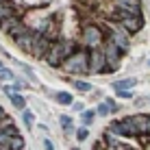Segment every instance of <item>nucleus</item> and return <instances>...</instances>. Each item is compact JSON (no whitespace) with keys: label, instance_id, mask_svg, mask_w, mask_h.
Instances as JSON below:
<instances>
[{"label":"nucleus","instance_id":"nucleus-1","mask_svg":"<svg viewBox=\"0 0 150 150\" xmlns=\"http://www.w3.org/2000/svg\"><path fill=\"white\" fill-rule=\"evenodd\" d=\"M76 48H79V46H76L74 39H70V37H65V39L59 37V39H54L52 44H50V50L46 52V57H44L41 61H46V63L52 65V68H59L61 61H63L68 54H72Z\"/></svg>","mask_w":150,"mask_h":150},{"label":"nucleus","instance_id":"nucleus-2","mask_svg":"<svg viewBox=\"0 0 150 150\" xmlns=\"http://www.w3.org/2000/svg\"><path fill=\"white\" fill-rule=\"evenodd\" d=\"M65 74H87V48H76L59 65Z\"/></svg>","mask_w":150,"mask_h":150},{"label":"nucleus","instance_id":"nucleus-3","mask_svg":"<svg viewBox=\"0 0 150 150\" xmlns=\"http://www.w3.org/2000/svg\"><path fill=\"white\" fill-rule=\"evenodd\" d=\"M100 48H102V54H105L107 70H109V72H115L117 68H120V63H122V57H124V52H122L120 48H117L115 44H113L111 39H102Z\"/></svg>","mask_w":150,"mask_h":150},{"label":"nucleus","instance_id":"nucleus-4","mask_svg":"<svg viewBox=\"0 0 150 150\" xmlns=\"http://www.w3.org/2000/svg\"><path fill=\"white\" fill-rule=\"evenodd\" d=\"M102 39H105V35H102V30L98 24H83L81 28V48H96V46L102 44Z\"/></svg>","mask_w":150,"mask_h":150},{"label":"nucleus","instance_id":"nucleus-5","mask_svg":"<svg viewBox=\"0 0 150 150\" xmlns=\"http://www.w3.org/2000/svg\"><path fill=\"white\" fill-rule=\"evenodd\" d=\"M87 74H109L100 46L87 50Z\"/></svg>","mask_w":150,"mask_h":150},{"label":"nucleus","instance_id":"nucleus-6","mask_svg":"<svg viewBox=\"0 0 150 150\" xmlns=\"http://www.w3.org/2000/svg\"><path fill=\"white\" fill-rule=\"evenodd\" d=\"M50 44H52V39H48L44 33L35 30V41H33V48H30V54L37 57V59H44L46 52L50 50Z\"/></svg>","mask_w":150,"mask_h":150},{"label":"nucleus","instance_id":"nucleus-7","mask_svg":"<svg viewBox=\"0 0 150 150\" xmlns=\"http://www.w3.org/2000/svg\"><path fill=\"white\" fill-rule=\"evenodd\" d=\"M117 24H120L128 35H135L144 28V15H124Z\"/></svg>","mask_w":150,"mask_h":150},{"label":"nucleus","instance_id":"nucleus-8","mask_svg":"<svg viewBox=\"0 0 150 150\" xmlns=\"http://www.w3.org/2000/svg\"><path fill=\"white\" fill-rule=\"evenodd\" d=\"M113 4L128 15H144L142 13V0H113Z\"/></svg>","mask_w":150,"mask_h":150},{"label":"nucleus","instance_id":"nucleus-9","mask_svg":"<svg viewBox=\"0 0 150 150\" xmlns=\"http://www.w3.org/2000/svg\"><path fill=\"white\" fill-rule=\"evenodd\" d=\"M13 41H15V46H18V48L24 50V52H30V48H33V41H35V30L30 28V30H26V33L18 35V37H13Z\"/></svg>","mask_w":150,"mask_h":150},{"label":"nucleus","instance_id":"nucleus-10","mask_svg":"<svg viewBox=\"0 0 150 150\" xmlns=\"http://www.w3.org/2000/svg\"><path fill=\"white\" fill-rule=\"evenodd\" d=\"M133 126H135L137 135H144V133H150V117L146 113H139V115H133Z\"/></svg>","mask_w":150,"mask_h":150},{"label":"nucleus","instance_id":"nucleus-11","mask_svg":"<svg viewBox=\"0 0 150 150\" xmlns=\"http://www.w3.org/2000/svg\"><path fill=\"white\" fill-rule=\"evenodd\" d=\"M13 13L22 15V11H20V9L15 7V2H13V0H2V2H0V20L9 18V15H13Z\"/></svg>","mask_w":150,"mask_h":150},{"label":"nucleus","instance_id":"nucleus-12","mask_svg":"<svg viewBox=\"0 0 150 150\" xmlns=\"http://www.w3.org/2000/svg\"><path fill=\"white\" fill-rule=\"evenodd\" d=\"M26 30H30V26H28V22H24V20H22V18H20V20H18V22H15V24H13V26H11V28H9V30H7V35H9V37H11V39H13V37H18V35H22V33H26Z\"/></svg>","mask_w":150,"mask_h":150},{"label":"nucleus","instance_id":"nucleus-13","mask_svg":"<svg viewBox=\"0 0 150 150\" xmlns=\"http://www.w3.org/2000/svg\"><path fill=\"white\" fill-rule=\"evenodd\" d=\"M0 131H2V133H7L9 137L18 135V128H15V124H13V120H11V117H7V115H4L2 120H0Z\"/></svg>","mask_w":150,"mask_h":150},{"label":"nucleus","instance_id":"nucleus-14","mask_svg":"<svg viewBox=\"0 0 150 150\" xmlns=\"http://www.w3.org/2000/svg\"><path fill=\"white\" fill-rule=\"evenodd\" d=\"M24 148V139L22 135H13V137H9V150H22Z\"/></svg>","mask_w":150,"mask_h":150},{"label":"nucleus","instance_id":"nucleus-15","mask_svg":"<svg viewBox=\"0 0 150 150\" xmlns=\"http://www.w3.org/2000/svg\"><path fill=\"white\" fill-rule=\"evenodd\" d=\"M107 131H111L115 137H126V133H124V126H122V122H111Z\"/></svg>","mask_w":150,"mask_h":150},{"label":"nucleus","instance_id":"nucleus-16","mask_svg":"<svg viewBox=\"0 0 150 150\" xmlns=\"http://www.w3.org/2000/svg\"><path fill=\"white\" fill-rule=\"evenodd\" d=\"M120 122H122V126H124V133H126V137H133V135H137L131 117H124V120H120Z\"/></svg>","mask_w":150,"mask_h":150},{"label":"nucleus","instance_id":"nucleus-17","mask_svg":"<svg viewBox=\"0 0 150 150\" xmlns=\"http://www.w3.org/2000/svg\"><path fill=\"white\" fill-rule=\"evenodd\" d=\"M113 87H115V89H131V87H135V79H124V81H115V83H113Z\"/></svg>","mask_w":150,"mask_h":150},{"label":"nucleus","instance_id":"nucleus-18","mask_svg":"<svg viewBox=\"0 0 150 150\" xmlns=\"http://www.w3.org/2000/svg\"><path fill=\"white\" fill-rule=\"evenodd\" d=\"M9 98H11V105L15 107V109H24V107H26V100H24V98L20 96L18 91H15V94H11Z\"/></svg>","mask_w":150,"mask_h":150},{"label":"nucleus","instance_id":"nucleus-19","mask_svg":"<svg viewBox=\"0 0 150 150\" xmlns=\"http://www.w3.org/2000/svg\"><path fill=\"white\" fill-rule=\"evenodd\" d=\"M54 98H57V102L59 105H72V94H68V91H59V94H54Z\"/></svg>","mask_w":150,"mask_h":150},{"label":"nucleus","instance_id":"nucleus-20","mask_svg":"<svg viewBox=\"0 0 150 150\" xmlns=\"http://www.w3.org/2000/svg\"><path fill=\"white\" fill-rule=\"evenodd\" d=\"M0 89H2L7 96H11V94H15V91H22V89H24V85H22V83H15L13 87H11V85H7V87H0Z\"/></svg>","mask_w":150,"mask_h":150},{"label":"nucleus","instance_id":"nucleus-21","mask_svg":"<svg viewBox=\"0 0 150 150\" xmlns=\"http://www.w3.org/2000/svg\"><path fill=\"white\" fill-rule=\"evenodd\" d=\"M61 126H63V131L65 133H72V117L70 115H61Z\"/></svg>","mask_w":150,"mask_h":150},{"label":"nucleus","instance_id":"nucleus-22","mask_svg":"<svg viewBox=\"0 0 150 150\" xmlns=\"http://www.w3.org/2000/svg\"><path fill=\"white\" fill-rule=\"evenodd\" d=\"M22 111H24V109H22ZM22 120H24V124L30 128V126H33V122H35V115H33L30 111H24V113H22Z\"/></svg>","mask_w":150,"mask_h":150},{"label":"nucleus","instance_id":"nucleus-23","mask_svg":"<svg viewBox=\"0 0 150 150\" xmlns=\"http://www.w3.org/2000/svg\"><path fill=\"white\" fill-rule=\"evenodd\" d=\"M74 87H76L79 91H89V89H91V85H89L87 81H74Z\"/></svg>","mask_w":150,"mask_h":150},{"label":"nucleus","instance_id":"nucleus-24","mask_svg":"<svg viewBox=\"0 0 150 150\" xmlns=\"http://www.w3.org/2000/svg\"><path fill=\"white\" fill-rule=\"evenodd\" d=\"M91 120H94V111H83V124H85V126H89Z\"/></svg>","mask_w":150,"mask_h":150},{"label":"nucleus","instance_id":"nucleus-25","mask_svg":"<svg viewBox=\"0 0 150 150\" xmlns=\"http://www.w3.org/2000/svg\"><path fill=\"white\" fill-rule=\"evenodd\" d=\"M13 79V74L9 70H4V68H0V81H11Z\"/></svg>","mask_w":150,"mask_h":150},{"label":"nucleus","instance_id":"nucleus-26","mask_svg":"<svg viewBox=\"0 0 150 150\" xmlns=\"http://www.w3.org/2000/svg\"><path fill=\"white\" fill-rule=\"evenodd\" d=\"M96 113H98V115H109V107H107V105H98V109H96Z\"/></svg>","mask_w":150,"mask_h":150},{"label":"nucleus","instance_id":"nucleus-27","mask_svg":"<svg viewBox=\"0 0 150 150\" xmlns=\"http://www.w3.org/2000/svg\"><path fill=\"white\" fill-rule=\"evenodd\" d=\"M107 107H109V111H111V113H115L117 109H120V107L115 105V100H113V98H107Z\"/></svg>","mask_w":150,"mask_h":150},{"label":"nucleus","instance_id":"nucleus-28","mask_svg":"<svg viewBox=\"0 0 150 150\" xmlns=\"http://www.w3.org/2000/svg\"><path fill=\"white\" fill-rule=\"evenodd\" d=\"M76 137H79L81 142H83V139L89 137V131H87V128H79V131H76Z\"/></svg>","mask_w":150,"mask_h":150},{"label":"nucleus","instance_id":"nucleus-29","mask_svg":"<svg viewBox=\"0 0 150 150\" xmlns=\"http://www.w3.org/2000/svg\"><path fill=\"white\" fill-rule=\"evenodd\" d=\"M117 96H120V98H126V100H128V98H133V91H128V89H117Z\"/></svg>","mask_w":150,"mask_h":150},{"label":"nucleus","instance_id":"nucleus-30","mask_svg":"<svg viewBox=\"0 0 150 150\" xmlns=\"http://www.w3.org/2000/svg\"><path fill=\"white\" fill-rule=\"evenodd\" d=\"M44 148H52V142H50V139H44Z\"/></svg>","mask_w":150,"mask_h":150},{"label":"nucleus","instance_id":"nucleus-31","mask_svg":"<svg viewBox=\"0 0 150 150\" xmlns=\"http://www.w3.org/2000/svg\"><path fill=\"white\" fill-rule=\"evenodd\" d=\"M72 109L74 111H83V105H74V102H72Z\"/></svg>","mask_w":150,"mask_h":150},{"label":"nucleus","instance_id":"nucleus-32","mask_svg":"<svg viewBox=\"0 0 150 150\" xmlns=\"http://www.w3.org/2000/svg\"><path fill=\"white\" fill-rule=\"evenodd\" d=\"M4 115H7V113H4V109H2V107H0V120H2Z\"/></svg>","mask_w":150,"mask_h":150},{"label":"nucleus","instance_id":"nucleus-33","mask_svg":"<svg viewBox=\"0 0 150 150\" xmlns=\"http://www.w3.org/2000/svg\"><path fill=\"white\" fill-rule=\"evenodd\" d=\"M0 68H2V63H0Z\"/></svg>","mask_w":150,"mask_h":150},{"label":"nucleus","instance_id":"nucleus-34","mask_svg":"<svg viewBox=\"0 0 150 150\" xmlns=\"http://www.w3.org/2000/svg\"><path fill=\"white\" fill-rule=\"evenodd\" d=\"M0 2H2V0H0Z\"/></svg>","mask_w":150,"mask_h":150}]
</instances>
